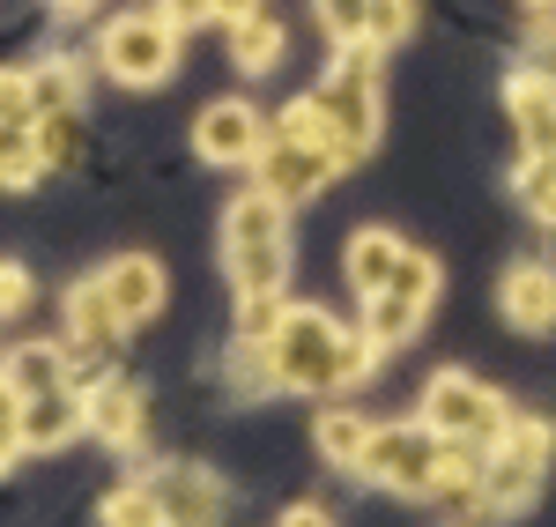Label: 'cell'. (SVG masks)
<instances>
[{"label": "cell", "mask_w": 556, "mask_h": 527, "mask_svg": "<svg viewBox=\"0 0 556 527\" xmlns=\"http://www.w3.org/2000/svg\"><path fill=\"white\" fill-rule=\"evenodd\" d=\"M83 424H89V401L67 394L60 379H52V387H38V394H23V446H38V453L67 446Z\"/></svg>", "instance_id": "cell-12"}, {"label": "cell", "mask_w": 556, "mask_h": 527, "mask_svg": "<svg viewBox=\"0 0 556 527\" xmlns=\"http://www.w3.org/2000/svg\"><path fill=\"white\" fill-rule=\"evenodd\" d=\"M267 356V379L275 387H298V394H334V387H356L371 372L379 342L371 335H342L319 305H298L275 319V335L260 342Z\"/></svg>", "instance_id": "cell-1"}, {"label": "cell", "mask_w": 556, "mask_h": 527, "mask_svg": "<svg viewBox=\"0 0 556 527\" xmlns=\"http://www.w3.org/2000/svg\"><path fill=\"white\" fill-rule=\"evenodd\" d=\"M534 75H549V83H556V30H542V45H534Z\"/></svg>", "instance_id": "cell-32"}, {"label": "cell", "mask_w": 556, "mask_h": 527, "mask_svg": "<svg viewBox=\"0 0 556 527\" xmlns=\"http://www.w3.org/2000/svg\"><path fill=\"white\" fill-rule=\"evenodd\" d=\"M119 335H127V319L112 312L104 283H97V275H89V283H75V298H67V342H75L83 356H104Z\"/></svg>", "instance_id": "cell-15"}, {"label": "cell", "mask_w": 556, "mask_h": 527, "mask_svg": "<svg viewBox=\"0 0 556 527\" xmlns=\"http://www.w3.org/2000/svg\"><path fill=\"white\" fill-rule=\"evenodd\" d=\"M319 23H327V38L364 45V30H371V0H319Z\"/></svg>", "instance_id": "cell-25"}, {"label": "cell", "mask_w": 556, "mask_h": 527, "mask_svg": "<svg viewBox=\"0 0 556 527\" xmlns=\"http://www.w3.org/2000/svg\"><path fill=\"white\" fill-rule=\"evenodd\" d=\"M149 490H156V513H164V520H215V513H223V484H215L208 468H193V461L164 468Z\"/></svg>", "instance_id": "cell-14"}, {"label": "cell", "mask_w": 556, "mask_h": 527, "mask_svg": "<svg viewBox=\"0 0 556 527\" xmlns=\"http://www.w3.org/2000/svg\"><path fill=\"white\" fill-rule=\"evenodd\" d=\"M230 30H238V45H230V52H238V67H245V75L275 67V60H282V45H290L275 15H245V23H230Z\"/></svg>", "instance_id": "cell-19"}, {"label": "cell", "mask_w": 556, "mask_h": 527, "mask_svg": "<svg viewBox=\"0 0 556 527\" xmlns=\"http://www.w3.org/2000/svg\"><path fill=\"white\" fill-rule=\"evenodd\" d=\"M15 446H23V387L0 372V468L15 461Z\"/></svg>", "instance_id": "cell-26"}, {"label": "cell", "mask_w": 556, "mask_h": 527, "mask_svg": "<svg viewBox=\"0 0 556 527\" xmlns=\"http://www.w3.org/2000/svg\"><path fill=\"white\" fill-rule=\"evenodd\" d=\"M97 283H104V298H112V312H119L127 327H141V319H156V312H164V267L149 261V253L112 261Z\"/></svg>", "instance_id": "cell-11"}, {"label": "cell", "mask_w": 556, "mask_h": 527, "mask_svg": "<svg viewBox=\"0 0 556 527\" xmlns=\"http://www.w3.org/2000/svg\"><path fill=\"white\" fill-rule=\"evenodd\" d=\"M519 201L542 223H556V149H534V156L519 164Z\"/></svg>", "instance_id": "cell-22"}, {"label": "cell", "mask_w": 556, "mask_h": 527, "mask_svg": "<svg viewBox=\"0 0 556 527\" xmlns=\"http://www.w3.org/2000/svg\"><path fill=\"white\" fill-rule=\"evenodd\" d=\"M52 379H60V356L52 350H23L15 356V387H23V394H38V387H52Z\"/></svg>", "instance_id": "cell-29"}, {"label": "cell", "mask_w": 556, "mask_h": 527, "mask_svg": "<svg viewBox=\"0 0 556 527\" xmlns=\"http://www.w3.org/2000/svg\"><path fill=\"white\" fill-rule=\"evenodd\" d=\"M223 261H230L238 298L282 290V275H290V223H282V201H275L267 186L245 193V201L223 216Z\"/></svg>", "instance_id": "cell-2"}, {"label": "cell", "mask_w": 556, "mask_h": 527, "mask_svg": "<svg viewBox=\"0 0 556 527\" xmlns=\"http://www.w3.org/2000/svg\"><path fill=\"white\" fill-rule=\"evenodd\" d=\"M497 305H505V319L513 327H527V335H556V267H513L505 275V290H497Z\"/></svg>", "instance_id": "cell-13"}, {"label": "cell", "mask_w": 556, "mask_h": 527, "mask_svg": "<svg viewBox=\"0 0 556 527\" xmlns=\"http://www.w3.org/2000/svg\"><path fill=\"white\" fill-rule=\"evenodd\" d=\"M334 172H342V149L327 141L319 112H312V104L282 112V127H275V141H267V164H260L267 193L290 209V201H304V193H319V186H327Z\"/></svg>", "instance_id": "cell-4"}, {"label": "cell", "mask_w": 556, "mask_h": 527, "mask_svg": "<svg viewBox=\"0 0 556 527\" xmlns=\"http://www.w3.org/2000/svg\"><path fill=\"white\" fill-rule=\"evenodd\" d=\"M30 305V267L23 261H0V319H8V312H23Z\"/></svg>", "instance_id": "cell-30"}, {"label": "cell", "mask_w": 556, "mask_h": 527, "mask_svg": "<svg viewBox=\"0 0 556 527\" xmlns=\"http://www.w3.org/2000/svg\"><path fill=\"white\" fill-rule=\"evenodd\" d=\"M386 290H401V298L430 305V290H438V261L416 253V246H401V261H393V275H386Z\"/></svg>", "instance_id": "cell-23"}, {"label": "cell", "mask_w": 556, "mask_h": 527, "mask_svg": "<svg viewBox=\"0 0 556 527\" xmlns=\"http://www.w3.org/2000/svg\"><path fill=\"white\" fill-rule=\"evenodd\" d=\"M505 401L490 394L482 379H468V372H438L424 394V424L438 431V439H468V446H497V431H505Z\"/></svg>", "instance_id": "cell-6"}, {"label": "cell", "mask_w": 556, "mask_h": 527, "mask_svg": "<svg viewBox=\"0 0 556 527\" xmlns=\"http://www.w3.org/2000/svg\"><path fill=\"white\" fill-rule=\"evenodd\" d=\"M104 520H119V527L164 520V513H156V490H112V498H104Z\"/></svg>", "instance_id": "cell-27"}, {"label": "cell", "mask_w": 556, "mask_h": 527, "mask_svg": "<svg viewBox=\"0 0 556 527\" xmlns=\"http://www.w3.org/2000/svg\"><path fill=\"white\" fill-rule=\"evenodd\" d=\"M364 446H371V424H364L356 409H327V416H319V453H327V461H349V468H356Z\"/></svg>", "instance_id": "cell-21"}, {"label": "cell", "mask_w": 556, "mask_h": 527, "mask_svg": "<svg viewBox=\"0 0 556 527\" xmlns=\"http://www.w3.org/2000/svg\"><path fill=\"white\" fill-rule=\"evenodd\" d=\"M304 104L319 112V127H327V141H334V149H342V164L371 156V141H379V75H371V52L334 60V75L312 89Z\"/></svg>", "instance_id": "cell-3"}, {"label": "cell", "mask_w": 556, "mask_h": 527, "mask_svg": "<svg viewBox=\"0 0 556 527\" xmlns=\"http://www.w3.org/2000/svg\"><path fill=\"white\" fill-rule=\"evenodd\" d=\"M104 67L127 89H156L178 67V30L164 15H127V23L104 30Z\"/></svg>", "instance_id": "cell-8"}, {"label": "cell", "mask_w": 556, "mask_h": 527, "mask_svg": "<svg viewBox=\"0 0 556 527\" xmlns=\"http://www.w3.org/2000/svg\"><path fill=\"white\" fill-rule=\"evenodd\" d=\"M30 97H38V112H75V67L45 60L38 75H30Z\"/></svg>", "instance_id": "cell-24"}, {"label": "cell", "mask_w": 556, "mask_h": 527, "mask_svg": "<svg viewBox=\"0 0 556 527\" xmlns=\"http://www.w3.org/2000/svg\"><path fill=\"white\" fill-rule=\"evenodd\" d=\"M393 261H401V238H393V230H356V238H349V253H342L349 283H356L364 298H371V290H386Z\"/></svg>", "instance_id": "cell-17"}, {"label": "cell", "mask_w": 556, "mask_h": 527, "mask_svg": "<svg viewBox=\"0 0 556 527\" xmlns=\"http://www.w3.org/2000/svg\"><path fill=\"white\" fill-rule=\"evenodd\" d=\"M156 15H164L172 30H193V23H215V0H164Z\"/></svg>", "instance_id": "cell-31"}, {"label": "cell", "mask_w": 556, "mask_h": 527, "mask_svg": "<svg viewBox=\"0 0 556 527\" xmlns=\"http://www.w3.org/2000/svg\"><path fill=\"white\" fill-rule=\"evenodd\" d=\"M542 461H549V424L505 416L497 453L482 461V513H513V505H527L534 484H542Z\"/></svg>", "instance_id": "cell-5"}, {"label": "cell", "mask_w": 556, "mask_h": 527, "mask_svg": "<svg viewBox=\"0 0 556 527\" xmlns=\"http://www.w3.org/2000/svg\"><path fill=\"white\" fill-rule=\"evenodd\" d=\"M408 38V0H371V30L364 45H401Z\"/></svg>", "instance_id": "cell-28"}, {"label": "cell", "mask_w": 556, "mask_h": 527, "mask_svg": "<svg viewBox=\"0 0 556 527\" xmlns=\"http://www.w3.org/2000/svg\"><path fill=\"white\" fill-rule=\"evenodd\" d=\"M364 476L379 490H401V498H424L438 484V439H430V424H393V431H371L364 446V461H356Z\"/></svg>", "instance_id": "cell-7"}, {"label": "cell", "mask_w": 556, "mask_h": 527, "mask_svg": "<svg viewBox=\"0 0 556 527\" xmlns=\"http://www.w3.org/2000/svg\"><path fill=\"white\" fill-rule=\"evenodd\" d=\"M193 149H201L208 164H253V156H260V120H253V104H238V97L208 104V112L193 120Z\"/></svg>", "instance_id": "cell-10"}, {"label": "cell", "mask_w": 556, "mask_h": 527, "mask_svg": "<svg viewBox=\"0 0 556 527\" xmlns=\"http://www.w3.org/2000/svg\"><path fill=\"white\" fill-rule=\"evenodd\" d=\"M416 319H424L416 298H401V290H371V327H364V335H371L379 350H393V342H408V335H416Z\"/></svg>", "instance_id": "cell-20"}, {"label": "cell", "mask_w": 556, "mask_h": 527, "mask_svg": "<svg viewBox=\"0 0 556 527\" xmlns=\"http://www.w3.org/2000/svg\"><path fill=\"white\" fill-rule=\"evenodd\" d=\"M45 172L38 156V97L30 75H0V186H30Z\"/></svg>", "instance_id": "cell-9"}, {"label": "cell", "mask_w": 556, "mask_h": 527, "mask_svg": "<svg viewBox=\"0 0 556 527\" xmlns=\"http://www.w3.org/2000/svg\"><path fill=\"white\" fill-rule=\"evenodd\" d=\"M89 431L104 446H134L141 439V394L134 387H104V394H89Z\"/></svg>", "instance_id": "cell-18"}, {"label": "cell", "mask_w": 556, "mask_h": 527, "mask_svg": "<svg viewBox=\"0 0 556 527\" xmlns=\"http://www.w3.org/2000/svg\"><path fill=\"white\" fill-rule=\"evenodd\" d=\"M519 8H527V15H556V0H519Z\"/></svg>", "instance_id": "cell-34"}, {"label": "cell", "mask_w": 556, "mask_h": 527, "mask_svg": "<svg viewBox=\"0 0 556 527\" xmlns=\"http://www.w3.org/2000/svg\"><path fill=\"white\" fill-rule=\"evenodd\" d=\"M245 15H260V0H215V23H245Z\"/></svg>", "instance_id": "cell-33"}, {"label": "cell", "mask_w": 556, "mask_h": 527, "mask_svg": "<svg viewBox=\"0 0 556 527\" xmlns=\"http://www.w3.org/2000/svg\"><path fill=\"white\" fill-rule=\"evenodd\" d=\"M505 104H513V120H519V134L534 141V149H556V83L549 75H513V89H505Z\"/></svg>", "instance_id": "cell-16"}, {"label": "cell", "mask_w": 556, "mask_h": 527, "mask_svg": "<svg viewBox=\"0 0 556 527\" xmlns=\"http://www.w3.org/2000/svg\"><path fill=\"white\" fill-rule=\"evenodd\" d=\"M67 8H83V0H67Z\"/></svg>", "instance_id": "cell-35"}]
</instances>
